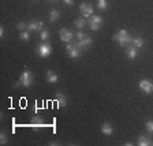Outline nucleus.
<instances>
[{
    "label": "nucleus",
    "mask_w": 153,
    "mask_h": 146,
    "mask_svg": "<svg viewBox=\"0 0 153 146\" xmlns=\"http://www.w3.org/2000/svg\"><path fill=\"white\" fill-rule=\"evenodd\" d=\"M112 38H114L115 41H118L120 47H126V45L131 44V41H133L131 36L128 34V32H127V30H124V29L119 30L118 33H115L114 37H112Z\"/></svg>",
    "instance_id": "nucleus-1"
},
{
    "label": "nucleus",
    "mask_w": 153,
    "mask_h": 146,
    "mask_svg": "<svg viewBox=\"0 0 153 146\" xmlns=\"http://www.w3.org/2000/svg\"><path fill=\"white\" fill-rule=\"evenodd\" d=\"M21 83V86L23 87H30L33 85V73L30 70H25L22 74H21V78L18 81Z\"/></svg>",
    "instance_id": "nucleus-2"
},
{
    "label": "nucleus",
    "mask_w": 153,
    "mask_h": 146,
    "mask_svg": "<svg viewBox=\"0 0 153 146\" xmlns=\"http://www.w3.org/2000/svg\"><path fill=\"white\" fill-rule=\"evenodd\" d=\"M66 51L71 59H78V57L81 56V51H82V49L76 45V42L75 44H70V42H68V44L66 45Z\"/></svg>",
    "instance_id": "nucleus-3"
},
{
    "label": "nucleus",
    "mask_w": 153,
    "mask_h": 146,
    "mask_svg": "<svg viewBox=\"0 0 153 146\" xmlns=\"http://www.w3.org/2000/svg\"><path fill=\"white\" fill-rule=\"evenodd\" d=\"M138 87H140V90L142 93H145V94H152V93H153V82H152V81H149V79L140 81Z\"/></svg>",
    "instance_id": "nucleus-4"
},
{
    "label": "nucleus",
    "mask_w": 153,
    "mask_h": 146,
    "mask_svg": "<svg viewBox=\"0 0 153 146\" xmlns=\"http://www.w3.org/2000/svg\"><path fill=\"white\" fill-rule=\"evenodd\" d=\"M88 25H89V27L92 29L93 32H96V30H99V29L101 27L102 18L100 15H92L90 16V19L88 21Z\"/></svg>",
    "instance_id": "nucleus-5"
},
{
    "label": "nucleus",
    "mask_w": 153,
    "mask_h": 146,
    "mask_svg": "<svg viewBox=\"0 0 153 146\" xmlns=\"http://www.w3.org/2000/svg\"><path fill=\"white\" fill-rule=\"evenodd\" d=\"M79 11L82 14L83 18H89V16L93 15V6L90 3H81L79 4Z\"/></svg>",
    "instance_id": "nucleus-6"
},
{
    "label": "nucleus",
    "mask_w": 153,
    "mask_h": 146,
    "mask_svg": "<svg viewBox=\"0 0 153 146\" xmlns=\"http://www.w3.org/2000/svg\"><path fill=\"white\" fill-rule=\"evenodd\" d=\"M38 51V55H40V57H48L49 55L52 53V48L49 44H47V42H44V44H40L37 48Z\"/></svg>",
    "instance_id": "nucleus-7"
},
{
    "label": "nucleus",
    "mask_w": 153,
    "mask_h": 146,
    "mask_svg": "<svg viewBox=\"0 0 153 146\" xmlns=\"http://www.w3.org/2000/svg\"><path fill=\"white\" fill-rule=\"evenodd\" d=\"M44 29V22L42 21H30L27 23V32H41Z\"/></svg>",
    "instance_id": "nucleus-8"
},
{
    "label": "nucleus",
    "mask_w": 153,
    "mask_h": 146,
    "mask_svg": "<svg viewBox=\"0 0 153 146\" xmlns=\"http://www.w3.org/2000/svg\"><path fill=\"white\" fill-rule=\"evenodd\" d=\"M59 34H60V40L63 42H71L74 38V33L71 32V30H68V29H60V32H59Z\"/></svg>",
    "instance_id": "nucleus-9"
},
{
    "label": "nucleus",
    "mask_w": 153,
    "mask_h": 146,
    "mask_svg": "<svg viewBox=\"0 0 153 146\" xmlns=\"http://www.w3.org/2000/svg\"><path fill=\"white\" fill-rule=\"evenodd\" d=\"M55 100H56L57 107H59V108L66 107L67 105V97L63 94V93H56V94H55Z\"/></svg>",
    "instance_id": "nucleus-10"
},
{
    "label": "nucleus",
    "mask_w": 153,
    "mask_h": 146,
    "mask_svg": "<svg viewBox=\"0 0 153 146\" xmlns=\"http://www.w3.org/2000/svg\"><path fill=\"white\" fill-rule=\"evenodd\" d=\"M92 42H93V40H92V37H85L83 40H81V41H76V45L81 48V49H86V48H89L90 45H92Z\"/></svg>",
    "instance_id": "nucleus-11"
},
{
    "label": "nucleus",
    "mask_w": 153,
    "mask_h": 146,
    "mask_svg": "<svg viewBox=\"0 0 153 146\" xmlns=\"http://www.w3.org/2000/svg\"><path fill=\"white\" fill-rule=\"evenodd\" d=\"M137 142L140 146H153V141L146 135H140Z\"/></svg>",
    "instance_id": "nucleus-12"
},
{
    "label": "nucleus",
    "mask_w": 153,
    "mask_h": 146,
    "mask_svg": "<svg viewBox=\"0 0 153 146\" xmlns=\"http://www.w3.org/2000/svg\"><path fill=\"white\" fill-rule=\"evenodd\" d=\"M45 78H47V81L49 83H56L57 81H59V76H57V74L55 73V71L52 70H48L47 74H45Z\"/></svg>",
    "instance_id": "nucleus-13"
},
{
    "label": "nucleus",
    "mask_w": 153,
    "mask_h": 146,
    "mask_svg": "<svg viewBox=\"0 0 153 146\" xmlns=\"http://www.w3.org/2000/svg\"><path fill=\"white\" fill-rule=\"evenodd\" d=\"M126 55H127V57L130 60H134V59H137V56H138V49L134 48L133 45H128L127 51H126Z\"/></svg>",
    "instance_id": "nucleus-14"
},
{
    "label": "nucleus",
    "mask_w": 153,
    "mask_h": 146,
    "mask_svg": "<svg viewBox=\"0 0 153 146\" xmlns=\"http://www.w3.org/2000/svg\"><path fill=\"white\" fill-rule=\"evenodd\" d=\"M101 133L107 137H111L112 134H114V127L111 126V123H104L101 126Z\"/></svg>",
    "instance_id": "nucleus-15"
},
{
    "label": "nucleus",
    "mask_w": 153,
    "mask_h": 146,
    "mask_svg": "<svg viewBox=\"0 0 153 146\" xmlns=\"http://www.w3.org/2000/svg\"><path fill=\"white\" fill-rule=\"evenodd\" d=\"M32 126L34 128H38V127H42L44 126V122H42V118L38 116V115H34L32 118Z\"/></svg>",
    "instance_id": "nucleus-16"
},
{
    "label": "nucleus",
    "mask_w": 153,
    "mask_h": 146,
    "mask_svg": "<svg viewBox=\"0 0 153 146\" xmlns=\"http://www.w3.org/2000/svg\"><path fill=\"white\" fill-rule=\"evenodd\" d=\"M143 44H145V41H143L141 37H135V38H133V41H131V45H133L134 48H137V49H141V48L143 47Z\"/></svg>",
    "instance_id": "nucleus-17"
},
{
    "label": "nucleus",
    "mask_w": 153,
    "mask_h": 146,
    "mask_svg": "<svg viewBox=\"0 0 153 146\" xmlns=\"http://www.w3.org/2000/svg\"><path fill=\"white\" fill-rule=\"evenodd\" d=\"M74 25H75L78 29H83L86 25H88V21H86V18H78V19H75Z\"/></svg>",
    "instance_id": "nucleus-18"
},
{
    "label": "nucleus",
    "mask_w": 153,
    "mask_h": 146,
    "mask_svg": "<svg viewBox=\"0 0 153 146\" xmlns=\"http://www.w3.org/2000/svg\"><path fill=\"white\" fill-rule=\"evenodd\" d=\"M59 18H60V13L57 10H52L51 13H49V21L51 22H56Z\"/></svg>",
    "instance_id": "nucleus-19"
},
{
    "label": "nucleus",
    "mask_w": 153,
    "mask_h": 146,
    "mask_svg": "<svg viewBox=\"0 0 153 146\" xmlns=\"http://www.w3.org/2000/svg\"><path fill=\"white\" fill-rule=\"evenodd\" d=\"M19 40H22V41H29L30 40V32H21L19 33Z\"/></svg>",
    "instance_id": "nucleus-20"
},
{
    "label": "nucleus",
    "mask_w": 153,
    "mask_h": 146,
    "mask_svg": "<svg viewBox=\"0 0 153 146\" xmlns=\"http://www.w3.org/2000/svg\"><path fill=\"white\" fill-rule=\"evenodd\" d=\"M97 7H99L100 10H107L108 1H107V0H97Z\"/></svg>",
    "instance_id": "nucleus-21"
},
{
    "label": "nucleus",
    "mask_w": 153,
    "mask_h": 146,
    "mask_svg": "<svg viewBox=\"0 0 153 146\" xmlns=\"http://www.w3.org/2000/svg\"><path fill=\"white\" fill-rule=\"evenodd\" d=\"M40 37H41L42 41H47L48 38H49V32H48L47 29H42L41 33H40Z\"/></svg>",
    "instance_id": "nucleus-22"
},
{
    "label": "nucleus",
    "mask_w": 153,
    "mask_h": 146,
    "mask_svg": "<svg viewBox=\"0 0 153 146\" xmlns=\"http://www.w3.org/2000/svg\"><path fill=\"white\" fill-rule=\"evenodd\" d=\"M7 142H8V138H7V135L4 133H1V134H0V143H1V145H6Z\"/></svg>",
    "instance_id": "nucleus-23"
},
{
    "label": "nucleus",
    "mask_w": 153,
    "mask_h": 146,
    "mask_svg": "<svg viewBox=\"0 0 153 146\" xmlns=\"http://www.w3.org/2000/svg\"><path fill=\"white\" fill-rule=\"evenodd\" d=\"M146 130L150 134H153V120H148L146 122Z\"/></svg>",
    "instance_id": "nucleus-24"
},
{
    "label": "nucleus",
    "mask_w": 153,
    "mask_h": 146,
    "mask_svg": "<svg viewBox=\"0 0 153 146\" xmlns=\"http://www.w3.org/2000/svg\"><path fill=\"white\" fill-rule=\"evenodd\" d=\"M16 27H18L19 30H21V32H23V30H25V29L27 27V25H26L25 22H19L18 25H16Z\"/></svg>",
    "instance_id": "nucleus-25"
},
{
    "label": "nucleus",
    "mask_w": 153,
    "mask_h": 146,
    "mask_svg": "<svg viewBox=\"0 0 153 146\" xmlns=\"http://www.w3.org/2000/svg\"><path fill=\"white\" fill-rule=\"evenodd\" d=\"M85 37H88V36H86L83 32H78V33H76V38H78V41H81V40H83V38H85Z\"/></svg>",
    "instance_id": "nucleus-26"
},
{
    "label": "nucleus",
    "mask_w": 153,
    "mask_h": 146,
    "mask_svg": "<svg viewBox=\"0 0 153 146\" xmlns=\"http://www.w3.org/2000/svg\"><path fill=\"white\" fill-rule=\"evenodd\" d=\"M64 4H67V6H73L74 0H64Z\"/></svg>",
    "instance_id": "nucleus-27"
},
{
    "label": "nucleus",
    "mask_w": 153,
    "mask_h": 146,
    "mask_svg": "<svg viewBox=\"0 0 153 146\" xmlns=\"http://www.w3.org/2000/svg\"><path fill=\"white\" fill-rule=\"evenodd\" d=\"M0 37H1V38L4 37V27H3V26H0Z\"/></svg>",
    "instance_id": "nucleus-28"
},
{
    "label": "nucleus",
    "mask_w": 153,
    "mask_h": 146,
    "mask_svg": "<svg viewBox=\"0 0 153 146\" xmlns=\"http://www.w3.org/2000/svg\"><path fill=\"white\" fill-rule=\"evenodd\" d=\"M48 1H51V3H53V1H55V0H48Z\"/></svg>",
    "instance_id": "nucleus-29"
}]
</instances>
